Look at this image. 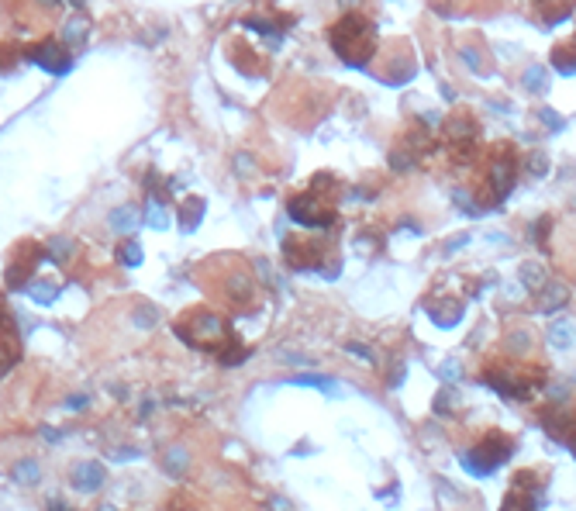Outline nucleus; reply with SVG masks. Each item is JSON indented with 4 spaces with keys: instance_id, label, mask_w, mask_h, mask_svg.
Listing matches in <instances>:
<instances>
[{
    "instance_id": "nucleus-33",
    "label": "nucleus",
    "mask_w": 576,
    "mask_h": 511,
    "mask_svg": "<svg viewBox=\"0 0 576 511\" xmlns=\"http://www.w3.org/2000/svg\"><path fill=\"white\" fill-rule=\"evenodd\" d=\"M545 169H548V159H545L542 152H531V156H528V173H531V176H542Z\"/></svg>"
},
{
    "instance_id": "nucleus-39",
    "label": "nucleus",
    "mask_w": 576,
    "mask_h": 511,
    "mask_svg": "<svg viewBox=\"0 0 576 511\" xmlns=\"http://www.w3.org/2000/svg\"><path fill=\"white\" fill-rule=\"evenodd\" d=\"M255 270H259L262 284H273V273H269V263H266V260H255Z\"/></svg>"
},
{
    "instance_id": "nucleus-46",
    "label": "nucleus",
    "mask_w": 576,
    "mask_h": 511,
    "mask_svg": "<svg viewBox=\"0 0 576 511\" xmlns=\"http://www.w3.org/2000/svg\"><path fill=\"white\" fill-rule=\"evenodd\" d=\"M94 511H118V508H114V504H97Z\"/></svg>"
},
{
    "instance_id": "nucleus-26",
    "label": "nucleus",
    "mask_w": 576,
    "mask_h": 511,
    "mask_svg": "<svg viewBox=\"0 0 576 511\" xmlns=\"http://www.w3.org/2000/svg\"><path fill=\"white\" fill-rule=\"evenodd\" d=\"M145 221H149V228H166V225H169V214H166V207L159 204V197L149 200V207H145Z\"/></svg>"
},
{
    "instance_id": "nucleus-20",
    "label": "nucleus",
    "mask_w": 576,
    "mask_h": 511,
    "mask_svg": "<svg viewBox=\"0 0 576 511\" xmlns=\"http://www.w3.org/2000/svg\"><path fill=\"white\" fill-rule=\"evenodd\" d=\"M28 298L35 304H52L59 298V284H52V280H32L28 284Z\"/></svg>"
},
{
    "instance_id": "nucleus-9",
    "label": "nucleus",
    "mask_w": 576,
    "mask_h": 511,
    "mask_svg": "<svg viewBox=\"0 0 576 511\" xmlns=\"http://www.w3.org/2000/svg\"><path fill=\"white\" fill-rule=\"evenodd\" d=\"M514 176H518V169H514V159H511V156H500V159L490 163V200H493V204L511 194Z\"/></svg>"
},
{
    "instance_id": "nucleus-16",
    "label": "nucleus",
    "mask_w": 576,
    "mask_h": 511,
    "mask_svg": "<svg viewBox=\"0 0 576 511\" xmlns=\"http://www.w3.org/2000/svg\"><path fill=\"white\" fill-rule=\"evenodd\" d=\"M135 221H138V207H135V204L114 207V211L107 214V228H111V231H131Z\"/></svg>"
},
{
    "instance_id": "nucleus-43",
    "label": "nucleus",
    "mask_w": 576,
    "mask_h": 511,
    "mask_svg": "<svg viewBox=\"0 0 576 511\" xmlns=\"http://www.w3.org/2000/svg\"><path fill=\"white\" fill-rule=\"evenodd\" d=\"M456 373H459V366H456V363H452V359H449V363H445V366H442V377H445V380H452V377H456Z\"/></svg>"
},
{
    "instance_id": "nucleus-38",
    "label": "nucleus",
    "mask_w": 576,
    "mask_h": 511,
    "mask_svg": "<svg viewBox=\"0 0 576 511\" xmlns=\"http://www.w3.org/2000/svg\"><path fill=\"white\" fill-rule=\"evenodd\" d=\"M462 59L473 66V70H483V63H480V56H476V49H462Z\"/></svg>"
},
{
    "instance_id": "nucleus-8",
    "label": "nucleus",
    "mask_w": 576,
    "mask_h": 511,
    "mask_svg": "<svg viewBox=\"0 0 576 511\" xmlns=\"http://www.w3.org/2000/svg\"><path fill=\"white\" fill-rule=\"evenodd\" d=\"M104 480H107V470H104V463H97V459H83V463H76L73 473H70V483H73L80 494L100 490Z\"/></svg>"
},
{
    "instance_id": "nucleus-37",
    "label": "nucleus",
    "mask_w": 576,
    "mask_h": 511,
    "mask_svg": "<svg viewBox=\"0 0 576 511\" xmlns=\"http://www.w3.org/2000/svg\"><path fill=\"white\" fill-rule=\"evenodd\" d=\"M87 404H90L87 394H73V397H66V408H73V411H76V408H87Z\"/></svg>"
},
{
    "instance_id": "nucleus-5",
    "label": "nucleus",
    "mask_w": 576,
    "mask_h": 511,
    "mask_svg": "<svg viewBox=\"0 0 576 511\" xmlns=\"http://www.w3.org/2000/svg\"><path fill=\"white\" fill-rule=\"evenodd\" d=\"M542 497H545V487L524 473V477H518L514 487L507 490L500 511H542V504H545Z\"/></svg>"
},
{
    "instance_id": "nucleus-13",
    "label": "nucleus",
    "mask_w": 576,
    "mask_h": 511,
    "mask_svg": "<svg viewBox=\"0 0 576 511\" xmlns=\"http://www.w3.org/2000/svg\"><path fill=\"white\" fill-rule=\"evenodd\" d=\"M221 287H224V298H228L231 304H245V301H252V291H255V284H252L248 273H231Z\"/></svg>"
},
{
    "instance_id": "nucleus-3",
    "label": "nucleus",
    "mask_w": 576,
    "mask_h": 511,
    "mask_svg": "<svg viewBox=\"0 0 576 511\" xmlns=\"http://www.w3.org/2000/svg\"><path fill=\"white\" fill-rule=\"evenodd\" d=\"M511 452H514L511 439H507V435H500V432H490V435H483V442H480V446H473V449L459 452V463H462L473 477H490L497 466H504V463L511 459Z\"/></svg>"
},
{
    "instance_id": "nucleus-31",
    "label": "nucleus",
    "mask_w": 576,
    "mask_h": 511,
    "mask_svg": "<svg viewBox=\"0 0 576 511\" xmlns=\"http://www.w3.org/2000/svg\"><path fill=\"white\" fill-rule=\"evenodd\" d=\"M524 87H528V90H542V87H545V70H542V66H531V70L524 73Z\"/></svg>"
},
{
    "instance_id": "nucleus-2",
    "label": "nucleus",
    "mask_w": 576,
    "mask_h": 511,
    "mask_svg": "<svg viewBox=\"0 0 576 511\" xmlns=\"http://www.w3.org/2000/svg\"><path fill=\"white\" fill-rule=\"evenodd\" d=\"M176 335H180L186 346H193V349H207V353H217V349L231 339L224 318L214 315V311H197V315L183 318V322L176 325Z\"/></svg>"
},
{
    "instance_id": "nucleus-4",
    "label": "nucleus",
    "mask_w": 576,
    "mask_h": 511,
    "mask_svg": "<svg viewBox=\"0 0 576 511\" xmlns=\"http://www.w3.org/2000/svg\"><path fill=\"white\" fill-rule=\"evenodd\" d=\"M286 211H290V218H294L297 225H304V228H328V225L335 221V214H332L328 200H325V197H318L314 190L290 197Z\"/></svg>"
},
{
    "instance_id": "nucleus-41",
    "label": "nucleus",
    "mask_w": 576,
    "mask_h": 511,
    "mask_svg": "<svg viewBox=\"0 0 576 511\" xmlns=\"http://www.w3.org/2000/svg\"><path fill=\"white\" fill-rule=\"evenodd\" d=\"M49 511H73L63 497H49Z\"/></svg>"
},
{
    "instance_id": "nucleus-45",
    "label": "nucleus",
    "mask_w": 576,
    "mask_h": 511,
    "mask_svg": "<svg viewBox=\"0 0 576 511\" xmlns=\"http://www.w3.org/2000/svg\"><path fill=\"white\" fill-rule=\"evenodd\" d=\"M0 325H8V304H4V298H0Z\"/></svg>"
},
{
    "instance_id": "nucleus-17",
    "label": "nucleus",
    "mask_w": 576,
    "mask_h": 511,
    "mask_svg": "<svg viewBox=\"0 0 576 511\" xmlns=\"http://www.w3.org/2000/svg\"><path fill=\"white\" fill-rule=\"evenodd\" d=\"M204 211H207V204H204V197H190V200L183 204V211H180V225H183V231H193V228L200 225V218H204Z\"/></svg>"
},
{
    "instance_id": "nucleus-7",
    "label": "nucleus",
    "mask_w": 576,
    "mask_h": 511,
    "mask_svg": "<svg viewBox=\"0 0 576 511\" xmlns=\"http://www.w3.org/2000/svg\"><path fill=\"white\" fill-rule=\"evenodd\" d=\"M32 63L42 66V70L52 73V76H63V73L73 70V56H70L59 42H45V45H39V49L32 52Z\"/></svg>"
},
{
    "instance_id": "nucleus-32",
    "label": "nucleus",
    "mask_w": 576,
    "mask_h": 511,
    "mask_svg": "<svg viewBox=\"0 0 576 511\" xmlns=\"http://www.w3.org/2000/svg\"><path fill=\"white\" fill-rule=\"evenodd\" d=\"M11 370H14V349H8L4 342H0V380H4Z\"/></svg>"
},
{
    "instance_id": "nucleus-1",
    "label": "nucleus",
    "mask_w": 576,
    "mask_h": 511,
    "mask_svg": "<svg viewBox=\"0 0 576 511\" xmlns=\"http://www.w3.org/2000/svg\"><path fill=\"white\" fill-rule=\"evenodd\" d=\"M328 42L332 49L339 52V59L345 66H366L373 56H376V25L366 21L363 14H345L332 32H328Z\"/></svg>"
},
{
    "instance_id": "nucleus-28",
    "label": "nucleus",
    "mask_w": 576,
    "mask_h": 511,
    "mask_svg": "<svg viewBox=\"0 0 576 511\" xmlns=\"http://www.w3.org/2000/svg\"><path fill=\"white\" fill-rule=\"evenodd\" d=\"M531 353V335L528 332H511L507 335V356H528Z\"/></svg>"
},
{
    "instance_id": "nucleus-29",
    "label": "nucleus",
    "mask_w": 576,
    "mask_h": 511,
    "mask_svg": "<svg viewBox=\"0 0 576 511\" xmlns=\"http://www.w3.org/2000/svg\"><path fill=\"white\" fill-rule=\"evenodd\" d=\"M290 384L294 387H335V380L321 377V373H297V377H290Z\"/></svg>"
},
{
    "instance_id": "nucleus-36",
    "label": "nucleus",
    "mask_w": 576,
    "mask_h": 511,
    "mask_svg": "<svg viewBox=\"0 0 576 511\" xmlns=\"http://www.w3.org/2000/svg\"><path fill=\"white\" fill-rule=\"evenodd\" d=\"M542 121H545L552 132H559V128H562V118H559L555 111H542Z\"/></svg>"
},
{
    "instance_id": "nucleus-24",
    "label": "nucleus",
    "mask_w": 576,
    "mask_h": 511,
    "mask_svg": "<svg viewBox=\"0 0 576 511\" xmlns=\"http://www.w3.org/2000/svg\"><path fill=\"white\" fill-rule=\"evenodd\" d=\"M449 311H442V308H431V322L438 325V328H456L459 325V318H462V308L459 304H445Z\"/></svg>"
},
{
    "instance_id": "nucleus-14",
    "label": "nucleus",
    "mask_w": 576,
    "mask_h": 511,
    "mask_svg": "<svg viewBox=\"0 0 576 511\" xmlns=\"http://www.w3.org/2000/svg\"><path fill=\"white\" fill-rule=\"evenodd\" d=\"M531 4L538 8V14H542L545 25H555V21H562V18L573 14L576 0H531Z\"/></svg>"
},
{
    "instance_id": "nucleus-6",
    "label": "nucleus",
    "mask_w": 576,
    "mask_h": 511,
    "mask_svg": "<svg viewBox=\"0 0 576 511\" xmlns=\"http://www.w3.org/2000/svg\"><path fill=\"white\" fill-rule=\"evenodd\" d=\"M283 255L294 270H318L325 263V245L321 242H301V238H286Z\"/></svg>"
},
{
    "instance_id": "nucleus-10",
    "label": "nucleus",
    "mask_w": 576,
    "mask_h": 511,
    "mask_svg": "<svg viewBox=\"0 0 576 511\" xmlns=\"http://www.w3.org/2000/svg\"><path fill=\"white\" fill-rule=\"evenodd\" d=\"M445 138L452 142V149H456V152H462V149H469V145H473V138H476V125H473L466 114H456V118H449V121H445Z\"/></svg>"
},
{
    "instance_id": "nucleus-35",
    "label": "nucleus",
    "mask_w": 576,
    "mask_h": 511,
    "mask_svg": "<svg viewBox=\"0 0 576 511\" xmlns=\"http://www.w3.org/2000/svg\"><path fill=\"white\" fill-rule=\"evenodd\" d=\"M466 242H469V235H456V238H449V242H445V249H442V252H445V255H452V252H456V249H462Z\"/></svg>"
},
{
    "instance_id": "nucleus-11",
    "label": "nucleus",
    "mask_w": 576,
    "mask_h": 511,
    "mask_svg": "<svg viewBox=\"0 0 576 511\" xmlns=\"http://www.w3.org/2000/svg\"><path fill=\"white\" fill-rule=\"evenodd\" d=\"M542 425H545V432H548L555 442H566V446H569V442L576 439V418L566 415V411H552V415H545Z\"/></svg>"
},
{
    "instance_id": "nucleus-42",
    "label": "nucleus",
    "mask_w": 576,
    "mask_h": 511,
    "mask_svg": "<svg viewBox=\"0 0 576 511\" xmlns=\"http://www.w3.org/2000/svg\"><path fill=\"white\" fill-rule=\"evenodd\" d=\"M42 439H45V442H59L63 432H59V428H42Z\"/></svg>"
},
{
    "instance_id": "nucleus-22",
    "label": "nucleus",
    "mask_w": 576,
    "mask_h": 511,
    "mask_svg": "<svg viewBox=\"0 0 576 511\" xmlns=\"http://www.w3.org/2000/svg\"><path fill=\"white\" fill-rule=\"evenodd\" d=\"M14 480L25 483V487H35V483L42 480V466H39L35 459H18V463H14Z\"/></svg>"
},
{
    "instance_id": "nucleus-27",
    "label": "nucleus",
    "mask_w": 576,
    "mask_h": 511,
    "mask_svg": "<svg viewBox=\"0 0 576 511\" xmlns=\"http://www.w3.org/2000/svg\"><path fill=\"white\" fill-rule=\"evenodd\" d=\"M548 342H552L555 349H566V346L573 342V325H569V322H555V325L548 328Z\"/></svg>"
},
{
    "instance_id": "nucleus-47",
    "label": "nucleus",
    "mask_w": 576,
    "mask_h": 511,
    "mask_svg": "<svg viewBox=\"0 0 576 511\" xmlns=\"http://www.w3.org/2000/svg\"><path fill=\"white\" fill-rule=\"evenodd\" d=\"M569 452H573V456H576V439H573V442H569Z\"/></svg>"
},
{
    "instance_id": "nucleus-44",
    "label": "nucleus",
    "mask_w": 576,
    "mask_h": 511,
    "mask_svg": "<svg viewBox=\"0 0 576 511\" xmlns=\"http://www.w3.org/2000/svg\"><path fill=\"white\" fill-rule=\"evenodd\" d=\"M552 401H566V387H562V384L552 387Z\"/></svg>"
},
{
    "instance_id": "nucleus-12",
    "label": "nucleus",
    "mask_w": 576,
    "mask_h": 511,
    "mask_svg": "<svg viewBox=\"0 0 576 511\" xmlns=\"http://www.w3.org/2000/svg\"><path fill=\"white\" fill-rule=\"evenodd\" d=\"M162 473L173 477V480L186 477V473H190V449L180 446V442L169 446V449H162Z\"/></svg>"
},
{
    "instance_id": "nucleus-34",
    "label": "nucleus",
    "mask_w": 576,
    "mask_h": 511,
    "mask_svg": "<svg viewBox=\"0 0 576 511\" xmlns=\"http://www.w3.org/2000/svg\"><path fill=\"white\" fill-rule=\"evenodd\" d=\"M352 356H359V359H366V363H373V353H370V346H363V342H349L345 346Z\"/></svg>"
},
{
    "instance_id": "nucleus-21",
    "label": "nucleus",
    "mask_w": 576,
    "mask_h": 511,
    "mask_svg": "<svg viewBox=\"0 0 576 511\" xmlns=\"http://www.w3.org/2000/svg\"><path fill=\"white\" fill-rule=\"evenodd\" d=\"M552 66H555L559 73L573 76V73H576V42H569V45H559V49L552 52Z\"/></svg>"
},
{
    "instance_id": "nucleus-40",
    "label": "nucleus",
    "mask_w": 576,
    "mask_h": 511,
    "mask_svg": "<svg viewBox=\"0 0 576 511\" xmlns=\"http://www.w3.org/2000/svg\"><path fill=\"white\" fill-rule=\"evenodd\" d=\"M449 401H452V397H449V390H442V394L435 397V411H442V415H445V411H449Z\"/></svg>"
},
{
    "instance_id": "nucleus-25",
    "label": "nucleus",
    "mask_w": 576,
    "mask_h": 511,
    "mask_svg": "<svg viewBox=\"0 0 576 511\" xmlns=\"http://www.w3.org/2000/svg\"><path fill=\"white\" fill-rule=\"evenodd\" d=\"M73 249H76V245H73V238H63V235H59V238H52V242H49V260L66 263L70 255H73Z\"/></svg>"
},
{
    "instance_id": "nucleus-15",
    "label": "nucleus",
    "mask_w": 576,
    "mask_h": 511,
    "mask_svg": "<svg viewBox=\"0 0 576 511\" xmlns=\"http://www.w3.org/2000/svg\"><path fill=\"white\" fill-rule=\"evenodd\" d=\"M566 304H569V287L548 280V287L542 291V311L548 315V311H559V308H566Z\"/></svg>"
},
{
    "instance_id": "nucleus-19",
    "label": "nucleus",
    "mask_w": 576,
    "mask_h": 511,
    "mask_svg": "<svg viewBox=\"0 0 576 511\" xmlns=\"http://www.w3.org/2000/svg\"><path fill=\"white\" fill-rule=\"evenodd\" d=\"M214 356H217V363H221V366H238V363H245L248 349H245V346H242V342L231 335V339H228V342H224V346L214 353Z\"/></svg>"
},
{
    "instance_id": "nucleus-23",
    "label": "nucleus",
    "mask_w": 576,
    "mask_h": 511,
    "mask_svg": "<svg viewBox=\"0 0 576 511\" xmlns=\"http://www.w3.org/2000/svg\"><path fill=\"white\" fill-rule=\"evenodd\" d=\"M118 263L128 267V270H131V267H142V245L131 242V238L121 242V245H118Z\"/></svg>"
},
{
    "instance_id": "nucleus-30",
    "label": "nucleus",
    "mask_w": 576,
    "mask_h": 511,
    "mask_svg": "<svg viewBox=\"0 0 576 511\" xmlns=\"http://www.w3.org/2000/svg\"><path fill=\"white\" fill-rule=\"evenodd\" d=\"M131 322H135V328H152V325L159 322V315H156V308L142 304V308H135V311H131Z\"/></svg>"
},
{
    "instance_id": "nucleus-18",
    "label": "nucleus",
    "mask_w": 576,
    "mask_h": 511,
    "mask_svg": "<svg viewBox=\"0 0 576 511\" xmlns=\"http://www.w3.org/2000/svg\"><path fill=\"white\" fill-rule=\"evenodd\" d=\"M518 273H521V280H524L528 291H538V294H542V291L548 287V273H545V267H538V263H521Z\"/></svg>"
}]
</instances>
